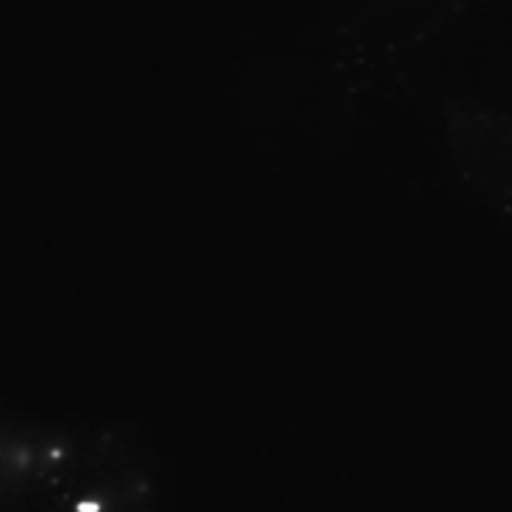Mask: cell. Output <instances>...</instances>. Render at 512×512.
<instances>
[{
	"label": "cell",
	"instance_id": "1",
	"mask_svg": "<svg viewBox=\"0 0 512 512\" xmlns=\"http://www.w3.org/2000/svg\"><path fill=\"white\" fill-rule=\"evenodd\" d=\"M5 512H150L140 453L108 428L18 418L3 428Z\"/></svg>",
	"mask_w": 512,
	"mask_h": 512
}]
</instances>
